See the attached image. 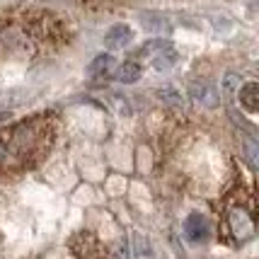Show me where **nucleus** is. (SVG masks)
<instances>
[{
	"mask_svg": "<svg viewBox=\"0 0 259 259\" xmlns=\"http://www.w3.org/2000/svg\"><path fill=\"white\" fill-rule=\"evenodd\" d=\"M226 237L233 245H242L254 237V213L245 203H233L226 211Z\"/></svg>",
	"mask_w": 259,
	"mask_h": 259,
	"instance_id": "f257e3e1",
	"label": "nucleus"
},
{
	"mask_svg": "<svg viewBox=\"0 0 259 259\" xmlns=\"http://www.w3.org/2000/svg\"><path fill=\"white\" fill-rule=\"evenodd\" d=\"M70 249H73L75 259H112L107 247L90 233H78L70 240Z\"/></svg>",
	"mask_w": 259,
	"mask_h": 259,
	"instance_id": "f03ea898",
	"label": "nucleus"
},
{
	"mask_svg": "<svg viewBox=\"0 0 259 259\" xmlns=\"http://www.w3.org/2000/svg\"><path fill=\"white\" fill-rule=\"evenodd\" d=\"M189 97L194 102H199L201 107H208V109L218 107V102H221V95L215 90V85L206 82V80H194L189 85Z\"/></svg>",
	"mask_w": 259,
	"mask_h": 259,
	"instance_id": "7ed1b4c3",
	"label": "nucleus"
},
{
	"mask_svg": "<svg viewBox=\"0 0 259 259\" xmlns=\"http://www.w3.org/2000/svg\"><path fill=\"white\" fill-rule=\"evenodd\" d=\"M131 41H134V29L128 24H114L112 29L104 34V44L109 49H124Z\"/></svg>",
	"mask_w": 259,
	"mask_h": 259,
	"instance_id": "20e7f679",
	"label": "nucleus"
},
{
	"mask_svg": "<svg viewBox=\"0 0 259 259\" xmlns=\"http://www.w3.org/2000/svg\"><path fill=\"white\" fill-rule=\"evenodd\" d=\"M184 233L187 237L192 240V242H199V240H206L208 233H211V228H208V221L203 218V215L194 213L187 218V223H184Z\"/></svg>",
	"mask_w": 259,
	"mask_h": 259,
	"instance_id": "39448f33",
	"label": "nucleus"
},
{
	"mask_svg": "<svg viewBox=\"0 0 259 259\" xmlns=\"http://www.w3.org/2000/svg\"><path fill=\"white\" fill-rule=\"evenodd\" d=\"M114 63H116V61H114L112 54H100V56H97L90 66H88V75H90V78H95V80L107 78V75L114 70Z\"/></svg>",
	"mask_w": 259,
	"mask_h": 259,
	"instance_id": "423d86ee",
	"label": "nucleus"
},
{
	"mask_svg": "<svg viewBox=\"0 0 259 259\" xmlns=\"http://www.w3.org/2000/svg\"><path fill=\"white\" fill-rule=\"evenodd\" d=\"M240 104L252 114L259 109V85L257 82H247V85L240 88Z\"/></svg>",
	"mask_w": 259,
	"mask_h": 259,
	"instance_id": "0eeeda50",
	"label": "nucleus"
},
{
	"mask_svg": "<svg viewBox=\"0 0 259 259\" xmlns=\"http://www.w3.org/2000/svg\"><path fill=\"white\" fill-rule=\"evenodd\" d=\"M138 20H141V24L146 27L148 32H155V34L169 32L167 17H162V15H158V12H143V15H141Z\"/></svg>",
	"mask_w": 259,
	"mask_h": 259,
	"instance_id": "6e6552de",
	"label": "nucleus"
},
{
	"mask_svg": "<svg viewBox=\"0 0 259 259\" xmlns=\"http://www.w3.org/2000/svg\"><path fill=\"white\" fill-rule=\"evenodd\" d=\"M180 61V56H177V51L172 49V46H167V49H162V51H158L155 56H153V68L155 70H169V68H175V63Z\"/></svg>",
	"mask_w": 259,
	"mask_h": 259,
	"instance_id": "1a4fd4ad",
	"label": "nucleus"
},
{
	"mask_svg": "<svg viewBox=\"0 0 259 259\" xmlns=\"http://www.w3.org/2000/svg\"><path fill=\"white\" fill-rule=\"evenodd\" d=\"M114 78L119 80V82H124V85H128V82H136V80L141 78V66H138V63H134V61L121 63V66L114 70Z\"/></svg>",
	"mask_w": 259,
	"mask_h": 259,
	"instance_id": "9d476101",
	"label": "nucleus"
},
{
	"mask_svg": "<svg viewBox=\"0 0 259 259\" xmlns=\"http://www.w3.org/2000/svg\"><path fill=\"white\" fill-rule=\"evenodd\" d=\"M158 97L165 104H169V107H180L182 104V95L177 90H172V88H162V90L158 92Z\"/></svg>",
	"mask_w": 259,
	"mask_h": 259,
	"instance_id": "9b49d317",
	"label": "nucleus"
},
{
	"mask_svg": "<svg viewBox=\"0 0 259 259\" xmlns=\"http://www.w3.org/2000/svg\"><path fill=\"white\" fill-rule=\"evenodd\" d=\"M245 153H247L249 165H257V160H259V146H257V138H254V136H247V138H245Z\"/></svg>",
	"mask_w": 259,
	"mask_h": 259,
	"instance_id": "f8f14e48",
	"label": "nucleus"
},
{
	"mask_svg": "<svg viewBox=\"0 0 259 259\" xmlns=\"http://www.w3.org/2000/svg\"><path fill=\"white\" fill-rule=\"evenodd\" d=\"M240 82H242V78H240L237 73H226V78H223V90H226L228 95H233V92L240 90Z\"/></svg>",
	"mask_w": 259,
	"mask_h": 259,
	"instance_id": "ddd939ff",
	"label": "nucleus"
},
{
	"mask_svg": "<svg viewBox=\"0 0 259 259\" xmlns=\"http://www.w3.org/2000/svg\"><path fill=\"white\" fill-rule=\"evenodd\" d=\"M12 114H10V109H0V121H8Z\"/></svg>",
	"mask_w": 259,
	"mask_h": 259,
	"instance_id": "4468645a",
	"label": "nucleus"
},
{
	"mask_svg": "<svg viewBox=\"0 0 259 259\" xmlns=\"http://www.w3.org/2000/svg\"><path fill=\"white\" fill-rule=\"evenodd\" d=\"M8 160V155H5V143L0 141V162H5Z\"/></svg>",
	"mask_w": 259,
	"mask_h": 259,
	"instance_id": "2eb2a0df",
	"label": "nucleus"
}]
</instances>
